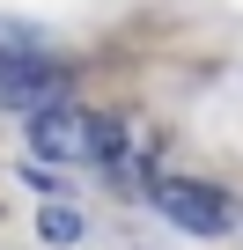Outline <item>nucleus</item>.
I'll list each match as a JSON object with an SVG mask.
<instances>
[{
	"label": "nucleus",
	"mask_w": 243,
	"mask_h": 250,
	"mask_svg": "<svg viewBox=\"0 0 243 250\" xmlns=\"http://www.w3.org/2000/svg\"><path fill=\"white\" fill-rule=\"evenodd\" d=\"M148 191H155V206H162L184 235H228V228H236L228 191H214V184H199V177H155Z\"/></svg>",
	"instance_id": "nucleus-1"
},
{
	"label": "nucleus",
	"mask_w": 243,
	"mask_h": 250,
	"mask_svg": "<svg viewBox=\"0 0 243 250\" xmlns=\"http://www.w3.org/2000/svg\"><path fill=\"white\" fill-rule=\"evenodd\" d=\"M88 162L118 184V191H133L140 184V162H148V133L126 118V110H96V140H88Z\"/></svg>",
	"instance_id": "nucleus-2"
},
{
	"label": "nucleus",
	"mask_w": 243,
	"mask_h": 250,
	"mask_svg": "<svg viewBox=\"0 0 243 250\" xmlns=\"http://www.w3.org/2000/svg\"><path fill=\"white\" fill-rule=\"evenodd\" d=\"M0 103L37 118V110L66 103V74L52 59H37V52H0Z\"/></svg>",
	"instance_id": "nucleus-3"
},
{
	"label": "nucleus",
	"mask_w": 243,
	"mask_h": 250,
	"mask_svg": "<svg viewBox=\"0 0 243 250\" xmlns=\"http://www.w3.org/2000/svg\"><path fill=\"white\" fill-rule=\"evenodd\" d=\"M88 140H96V110H81V103H52L30 118V147L44 162H88Z\"/></svg>",
	"instance_id": "nucleus-4"
},
{
	"label": "nucleus",
	"mask_w": 243,
	"mask_h": 250,
	"mask_svg": "<svg viewBox=\"0 0 243 250\" xmlns=\"http://www.w3.org/2000/svg\"><path fill=\"white\" fill-rule=\"evenodd\" d=\"M37 235H44V243H81V213H74V206H44Z\"/></svg>",
	"instance_id": "nucleus-5"
}]
</instances>
